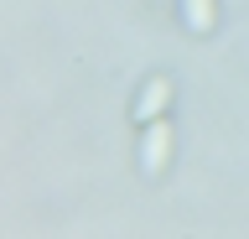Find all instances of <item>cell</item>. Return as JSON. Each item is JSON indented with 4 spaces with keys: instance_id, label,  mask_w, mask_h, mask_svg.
Returning a JSON list of instances; mask_svg holds the SVG:
<instances>
[{
    "instance_id": "obj_1",
    "label": "cell",
    "mask_w": 249,
    "mask_h": 239,
    "mask_svg": "<svg viewBox=\"0 0 249 239\" xmlns=\"http://www.w3.org/2000/svg\"><path fill=\"white\" fill-rule=\"evenodd\" d=\"M166 156H171V130L166 125H151V130H145V172L156 177Z\"/></svg>"
},
{
    "instance_id": "obj_2",
    "label": "cell",
    "mask_w": 249,
    "mask_h": 239,
    "mask_svg": "<svg viewBox=\"0 0 249 239\" xmlns=\"http://www.w3.org/2000/svg\"><path fill=\"white\" fill-rule=\"evenodd\" d=\"M166 104H171V83H166V78H151V83H145V99H140V120L161 114Z\"/></svg>"
},
{
    "instance_id": "obj_3",
    "label": "cell",
    "mask_w": 249,
    "mask_h": 239,
    "mask_svg": "<svg viewBox=\"0 0 249 239\" xmlns=\"http://www.w3.org/2000/svg\"><path fill=\"white\" fill-rule=\"evenodd\" d=\"M187 21H192V32H208L213 26V0H187Z\"/></svg>"
}]
</instances>
